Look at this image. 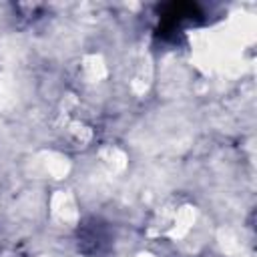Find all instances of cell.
<instances>
[{
  "instance_id": "obj_1",
  "label": "cell",
  "mask_w": 257,
  "mask_h": 257,
  "mask_svg": "<svg viewBox=\"0 0 257 257\" xmlns=\"http://www.w3.org/2000/svg\"><path fill=\"white\" fill-rule=\"evenodd\" d=\"M110 245V229L100 219H88L78 227V249L86 255H102Z\"/></svg>"
},
{
  "instance_id": "obj_2",
  "label": "cell",
  "mask_w": 257,
  "mask_h": 257,
  "mask_svg": "<svg viewBox=\"0 0 257 257\" xmlns=\"http://www.w3.org/2000/svg\"><path fill=\"white\" fill-rule=\"evenodd\" d=\"M201 16V8L193 2H171L167 6L161 8V26L159 32L167 34V32H175L185 20H195Z\"/></svg>"
}]
</instances>
